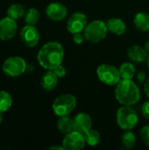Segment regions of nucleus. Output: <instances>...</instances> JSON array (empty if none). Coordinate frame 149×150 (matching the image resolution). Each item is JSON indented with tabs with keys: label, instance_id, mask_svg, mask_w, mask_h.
I'll return each instance as SVG.
<instances>
[{
	"label": "nucleus",
	"instance_id": "1",
	"mask_svg": "<svg viewBox=\"0 0 149 150\" xmlns=\"http://www.w3.org/2000/svg\"><path fill=\"white\" fill-rule=\"evenodd\" d=\"M64 58V48L57 41H50L43 45L40 49L37 59L40 65L45 69H54L62 63Z\"/></svg>",
	"mask_w": 149,
	"mask_h": 150
},
{
	"label": "nucleus",
	"instance_id": "2",
	"mask_svg": "<svg viewBox=\"0 0 149 150\" xmlns=\"http://www.w3.org/2000/svg\"><path fill=\"white\" fill-rule=\"evenodd\" d=\"M115 98L123 105H134L141 99L138 85L132 79H121L116 85Z\"/></svg>",
	"mask_w": 149,
	"mask_h": 150
},
{
	"label": "nucleus",
	"instance_id": "3",
	"mask_svg": "<svg viewBox=\"0 0 149 150\" xmlns=\"http://www.w3.org/2000/svg\"><path fill=\"white\" fill-rule=\"evenodd\" d=\"M116 120L118 126L121 129L127 131L133 129L137 126L139 116L133 108L129 105H123L117 111Z\"/></svg>",
	"mask_w": 149,
	"mask_h": 150
},
{
	"label": "nucleus",
	"instance_id": "4",
	"mask_svg": "<svg viewBox=\"0 0 149 150\" xmlns=\"http://www.w3.org/2000/svg\"><path fill=\"white\" fill-rule=\"evenodd\" d=\"M107 33L106 23L98 19L88 23L83 31L85 39L91 43H98L104 40L107 36Z\"/></svg>",
	"mask_w": 149,
	"mask_h": 150
},
{
	"label": "nucleus",
	"instance_id": "5",
	"mask_svg": "<svg viewBox=\"0 0 149 150\" xmlns=\"http://www.w3.org/2000/svg\"><path fill=\"white\" fill-rule=\"evenodd\" d=\"M76 106V98L72 94H62L57 97L52 105L54 114L58 117L68 116Z\"/></svg>",
	"mask_w": 149,
	"mask_h": 150
},
{
	"label": "nucleus",
	"instance_id": "6",
	"mask_svg": "<svg viewBox=\"0 0 149 150\" xmlns=\"http://www.w3.org/2000/svg\"><path fill=\"white\" fill-rule=\"evenodd\" d=\"M97 78L105 84L113 86L121 80L119 70L112 64L104 63L97 67Z\"/></svg>",
	"mask_w": 149,
	"mask_h": 150
},
{
	"label": "nucleus",
	"instance_id": "7",
	"mask_svg": "<svg viewBox=\"0 0 149 150\" xmlns=\"http://www.w3.org/2000/svg\"><path fill=\"white\" fill-rule=\"evenodd\" d=\"M26 69V62L20 56H11L7 58L3 65L2 70L3 72L11 76L17 77L21 76Z\"/></svg>",
	"mask_w": 149,
	"mask_h": 150
},
{
	"label": "nucleus",
	"instance_id": "8",
	"mask_svg": "<svg viewBox=\"0 0 149 150\" xmlns=\"http://www.w3.org/2000/svg\"><path fill=\"white\" fill-rule=\"evenodd\" d=\"M88 24L87 17L84 13L76 11L74 12L67 21V30L68 33L75 34L77 33H83Z\"/></svg>",
	"mask_w": 149,
	"mask_h": 150
},
{
	"label": "nucleus",
	"instance_id": "9",
	"mask_svg": "<svg viewBox=\"0 0 149 150\" xmlns=\"http://www.w3.org/2000/svg\"><path fill=\"white\" fill-rule=\"evenodd\" d=\"M84 135L77 131H72L67 134L62 141V146L66 150H81L85 146Z\"/></svg>",
	"mask_w": 149,
	"mask_h": 150
},
{
	"label": "nucleus",
	"instance_id": "10",
	"mask_svg": "<svg viewBox=\"0 0 149 150\" xmlns=\"http://www.w3.org/2000/svg\"><path fill=\"white\" fill-rule=\"evenodd\" d=\"M20 37L23 43L29 47H36L40 41L39 31L34 25H26L22 28L20 32Z\"/></svg>",
	"mask_w": 149,
	"mask_h": 150
},
{
	"label": "nucleus",
	"instance_id": "11",
	"mask_svg": "<svg viewBox=\"0 0 149 150\" xmlns=\"http://www.w3.org/2000/svg\"><path fill=\"white\" fill-rule=\"evenodd\" d=\"M17 24L15 19L5 17L0 20V40H9L12 39L17 33Z\"/></svg>",
	"mask_w": 149,
	"mask_h": 150
},
{
	"label": "nucleus",
	"instance_id": "12",
	"mask_svg": "<svg viewBox=\"0 0 149 150\" xmlns=\"http://www.w3.org/2000/svg\"><path fill=\"white\" fill-rule=\"evenodd\" d=\"M46 14L48 18L54 21H61L67 17V7L60 2H53L46 8Z\"/></svg>",
	"mask_w": 149,
	"mask_h": 150
},
{
	"label": "nucleus",
	"instance_id": "13",
	"mask_svg": "<svg viewBox=\"0 0 149 150\" xmlns=\"http://www.w3.org/2000/svg\"><path fill=\"white\" fill-rule=\"evenodd\" d=\"M74 131L84 134L92 127V120L90 116L85 112H79L73 118Z\"/></svg>",
	"mask_w": 149,
	"mask_h": 150
},
{
	"label": "nucleus",
	"instance_id": "14",
	"mask_svg": "<svg viewBox=\"0 0 149 150\" xmlns=\"http://www.w3.org/2000/svg\"><path fill=\"white\" fill-rule=\"evenodd\" d=\"M127 56L131 60V62L135 63H141L147 61L148 57V53L144 47L138 45H133L128 48Z\"/></svg>",
	"mask_w": 149,
	"mask_h": 150
},
{
	"label": "nucleus",
	"instance_id": "15",
	"mask_svg": "<svg viewBox=\"0 0 149 150\" xmlns=\"http://www.w3.org/2000/svg\"><path fill=\"white\" fill-rule=\"evenodd\" d=\"M58 76L54 70H47L41 77L40 84L42 88L47 91H51L54 90L58 84Z\"/></svg>",
	"mask_w": 149,
	"mask_h": 150
},
{
	"label": "nucleus",
	"instance_id": "16",
	"mask_svg": "<svg viewBox=\"0 0 149 150\" xmlns=\"http://www.w3.org/2000/svg\"><path fill=\"white\" fill-rule=\"evenodd\" d=\"M106 25L108 31L116 35H122L126 31V23L119 18H112L108 19L106 21Z\"/></svg>",
	"mask_w": 149,
	"mask_h": 150
},
{
	"label": "nucleus",
	"instance_id": "17",
	"mask_svg": "<svg viewBox=\"0 0 149 150\" xmlns=\"http://www.w3.org/2000/svg\"><path fill=\"white\" fill-rule=\"evenodd\" d=\"M135 27L143 33L149 31V14L146 12H138L133 18Z\"/></svg>",
	"mask_w": 149,
	"mask_h": 150
},
{
	"label": "nucleus",
	"instance_id": "18",
	"mask_svg": "<svg viewBox=\"0 0 149 150\" xmlns=\"http://www.w3.org/2000/svg\"><path fill=\"white\" fill-rule=\"evenodd\" d=\"M57 128L60 133L63 134H67L72 131H74L73 127V118L68 116L59 117V120L57 122Z\"/></svg>",
	"mask_w": 149,
	"mask_h": 150
},
{
	"label": "nucleus",
	"instance_id": "19",
	"mask_svg": "<svg viewBox=\"0 0 149 150\" xmlns=\"http://www.w3.org/2000/svg\"><path fill=\"white\" fill-rule=\"evenodd\" d=\"M121 79H133L135 75V67L132 62H124L119 69Z\"/></svg>",
	"mask_w": 149,
	"mask_h": 150
},
{
	"label": "nucleus",
	"instance_id": "20",
	"mask_svg": "<svg viewBox=\"0 0 149 150\" xmlns=\"http://www.w3.org/2000/svg\"><path fill=\"white\" fill-rule=\"evenodd\" d=\"M83 135H84L86 144H88L90 147H95L98 145V143L100 142V140H101L100 134L95 129H92V128L89 129L87 132L83 134Z\"/></svg>",
	"mask_w": 149,
	"mask_h": 150
},
{
	"label": "nucleus",
	"instance_id": "21",
	"mask_svg": "<svg viewBox=\"0 0 149 150\" xmlns=\"http://www.w3.org/2000/svg\"><path fill=\"white\" fill-rule=\"evenodd\" d=\"M25 13V8L20 4H13L7 10V16L15 20L24 17Z\"/></svg>",
	"mask_w": 149,
	"mask_h": 150
},
{
	"label": "nucleus",
	"instance_id": "22",
	"mask_svg": "<svg viewBox=\"0 0 149 150\" xmlns=\"http://www.w3.org/2000/svg\"><path fill=\"white\" fill-rule=\"evenodd\" d=\"M25 21L27 25H35L40 18V13L36 8H30L25 13Z\"/></svg>",
	"mask_w": 149,
	"mask_h": 150
},
{
	"label": "nucleus",
	"instance_id": "23",
	"mask_svg": "<svg viewBox=\"0 0 149 150\" xmlns=\"http://www.w3.org/2000/svg\"><path fill=\"white\" fill-rule=\"evenodd\" d=\"M12 105L11 96L4 91H0V112H4L8 111Z\"/></svg>",
	"mask_w": 149,
	"mask_h": 150
},
{
	"label": "nucleus",
	"instance_id": "24",
	"mask_svg": "<svg viewBox=\"0 0 149 150\" xmlns=\"http://www.w3.org/2000/svg\"><path fill=\"white\" fill-rule=\"evenodd\" d=\"M121 142H122L123 146L126 149H131L134 148V146H135V143H136V136H135V134L133 132H131V130H127L122 135Z\"/></svg>",
	"mask_w": 149,
	"mask_h": 150
},
{
	"label": "nucleus",
	"instance_id": "25",
	"mask_svg": "<svg viewBox=\"0 0 149 150\" xmlns=\"http://www.w3.org/2000/svg\"><path fill=\"white\" fill-rule=\"evenodd\" d=\"M141 137L143 142L149 147V125H147L141 128Z\"/></svg>",
	"mask_w": 149,
	"mask_h": 150
},
{
	"label": "nucleus",
	"instance_id": "26",
	"mask_svg": "<svg viewBox=\"0 0 149 150\" xmlns=\"http://www.w3.org/2000/svg\"><path fill=\"white\" fill-rule=\"evenodd\" d=\"M53 70L54 71V73L57 75L58 77H63V76H66V73H67L66 68H65L62 64L57 66V67H56L54 69H53Z\"/></svg>",
	"mask_w": 149,
	"mask_h": 150
},
{
	"label": "nucleus",
	"instance_id": "27",
	"mask_svg": "<svg viewBox=\"0 0 149 150\" xmlns=\"http://www.w3.org/2000/svg\"><path fill=\"white\" fill-rule=\"evenodd\" d=\"M84 38H85L84 34H83L82 33H77L73 34V40L77 45H81L83 42Z\"/></svg>",
	"mask_w": 149,
	"mask_h": 150
},
{
	"label": "nucleus",
	"instance_id": "28",
	"mask_svg": "<svg viewBox=\"0 0 149 150\" xmlns=\"http://www.w3.org/2000/svg\"><path fill=\"white\" fill-rule=\"evenodd\" d=\"M141 112L143 114V116L149 120V100L146 101L141 107Z\"/></svg>",
	"mask_w": 149,
	"mask_h": 150
},
{
	"label": "nucleus",
	"instance_id": "29",
	"mask_svg": "<svg viewBox=\"0 0 149 150\" xmlns=\"http://www.w3.org/2000/svg\"><path fill=\"white\" fill-rule=\"evenodd\" d=\"M137 80L140 83H144L147 80V75L145 71H140L137 74Z\"/></svg>",
	"mask_w": 149,
	"mask_h": 150
},
{
	"label": "nucleus",
	"instance_id": "30",
	"mask_svg": "<svg viewBox=\"0 0 149 150\" xmlns=\"http://www.w3.org/2000/svg\"><path fill=\"white\" fill-rule=\"evenodd\" d=\"M144 92L146 94V96L149 98V78L148 80H146L145 84H144Z\"/></svg>",
	"mask_w": 149,
	"mask_h": 150
},
{
	"label": "nucleus",
	"instance_id": "31",
	"mask_svg": "<svg viewBox=\"0 0 149 150\" xmlns=\"http://www.w3.org/2000/svg\"><path fill=\"white\" fill-rule=\"evenodd\" d=\"M49 149H54V150H64L65 149H64V147L63 146H53V147H51Z\"/></svg>",
	"mask_w": 149,
	"mask_h": 150
},
{
	"label": "nucleus",
	"instance_id": "32",
	"mask_svg": "<svg viewBox=\"0 0 149 150\" xmlns=\"http://www.w3.org/2000/svg\"><path fill=\"white\" fill-rule=\"evenodd\" d=\"M144 48L146 49V51L149 54V40H148L146 43H145V46H144Z\"/></svg>",
	"mask_w": 149,
	"mask_h": 150
},
{
	"label": "nucleus",
	"instance_id": "33",
	"mask_svg": "<svg viewBox=\"0 0 149 150\" xmlns=\"http://www.w3.org/2000/svg\"><path fill=\"white\" fill-rule=\"evenodd\" d=\"M2 121H3V115H2V112H0V124L2 123Z\"/></svg>",
	"mask_w": 149,
	"mask_h": 150
},
{
	"label": "nucleus",
	"instance_id": "34",
	"mask_svg": "<svg viewBox=\"0 0 149 150\" xmlns=\"http://www.w3.org/2000/svg\"><path fill=\"white\" fill-rule=\"evenodd\" d=\"M147 65H148V69H149V54H148V59H147Z\"/></svg>",
	"mask_w": 149,
	"mask_h": 150
}]
</instances>
